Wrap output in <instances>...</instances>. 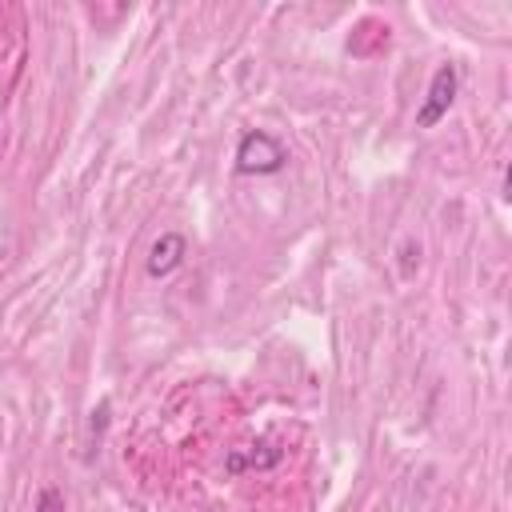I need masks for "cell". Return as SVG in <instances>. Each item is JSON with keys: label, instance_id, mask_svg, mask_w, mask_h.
<instances>
[{"label": "cell", "instance_id": "6da1fadb", "mask_svg": "<svg viewBox=\"0 0 512 512\" xmlns=\"http://www.w3.org/2000/svg\"><path fill=\"white\" fill-rule=\"evenodd\" d=\"M288 164V152H284V144L272 136V132H244L240 136V144H236V168L244 172V176H272V172H280Z\"/></svg>", "mask_w": 512, "mask_h": 512}, {"label": "cell", "instance_id": "7a4b0ae2", "mask_svg": "<svg viewBox=\"0 0 512 512\" xmlns=\"http://www.w3.org/2000/svg\"><path fill=\"white\" fill-rule=\"evenodd\" d=\"M452 100H456V68L452 64H440L432 72V80H428V96H424V104L416 112V128H436L448 116Z\"/></svg>", "mask_w": 512, "mask_h": 512}, {"label": "cell", "instance_id": "3957f363", "mask_svg": "<svg viewBox=\"0 0 512 512\" xmlns=\"http://www.w3.org/2000/svg\"><path fill=\"white\" fill-rule=\"evenodd\" d=\"M188 256V240L180 232H160V240L148 248V276H172Z\"/></svg>", "mask_w": 512, "mask_h": 512}, {"label": "cell", "instance_id": "277c9868", "mask_svg": "<svg viewBox=\"0 0 512 512\" xmlns=\"http://www.w3.org/2000/svg\"><path fill=\"white\" fill-rule=\"evenodd\" d=\"M280 460V452L272 448V444H264V452H256V444H252V452H232L228 456V472H244V468H268V464H276Z\"/></svg>", "mask_w": 512, "mask_h": 512}, {"label": "cell", "instance_id": "5b68a950", "mask_svg": "<svg viewBox=\"0 0 512 512\" xmlns=\"http://www.w3.org/2000/svg\"><path fill=\"white\" fill-rule=\"evenodd\" d=\"M36 512H64V492L60 488H40V496H36Z\"/></svg>", "mask_w": 512, "mask_h": 512}]
</instances>
